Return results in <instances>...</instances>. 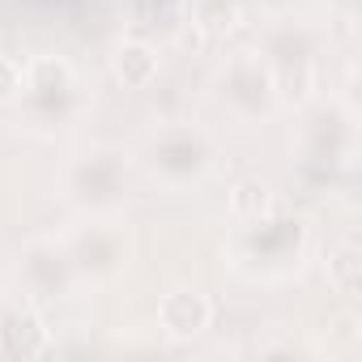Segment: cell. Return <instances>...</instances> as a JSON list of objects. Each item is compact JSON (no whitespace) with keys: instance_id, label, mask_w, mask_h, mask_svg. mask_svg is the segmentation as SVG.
<instances>
[{"instance_id":"1","label":"cell","mask_w":362,"mask_h":362,"mask_svg":"<svg viewBox=\"0 0 362 362\" xmlns=\"http://www.w3.org/2000/svg\"><path fill=\"white\" fill-rule=\"evenodd\" d=\"M209 303L201 298V294H170V298H162V307H158V320H162V328L166 332H175V337H192V332H201L205 324H209Z\"/></svg>"},{"instance_id":"4","label":"cell","mask_w":362,"mask_h":362,"mask_svg":"<svg viewBox=\"0 0 362 362\" xmlns=\"http://www.w3.org/2000/svg\"><path fill=\"white\" fill-rule=\"evenodd\" d=\"M328 281H332L341 294H354V290H358V256H354V247H341V252L328 260Z\"/></svg>"},{"instance_id":"2","label":"cell","mask_w":362,"mask_h":362,"mask_svg":"<svg viewBox=\"0 0 362 362\" xmlns=\"http://www.w3.org/2000/svg\"><path fill=\"white\" fill-rule=\"evenodd\" d=\"M0 349H5V354H39V349H47L43 320L30 315V311L5 315V320H0Z\"/></svg>"},{"instance_id":"3","label":"cell","mask_w":362,"mask_h":362,"mask_svg":"<svg viewBox=\"0 0 362 362\" xmlns=\"http://www.w3.org/2000/svg\"><path fill=\"white\" fill-rule=\"evenodd\" d=\"M119 77L128 81V86H145L149 77H153V69H158V60H153V52L145 47V43H128V47H119Z\"/></svg>"},{"instance_id":"5","label":"cell","mask_w":362,"mask_h":362,"mask_svg":"<svg viewBox=\"0 0 362 362\" xmlns=\"http://www.w3.org/2000/svg\"><path fill=\"white\" fill-rule=\"evenodd\" d=\"M26 77H30L35 90H52V86H64L69 81V69L60 60H30L26 64Z\"/></svg>"},{"instance_id":"6","label":"cell","mask_w":362,"mask_h":362,"mask_svg":"<svg viewBox=\"0 0 362 362\" xmlns=\"http://www.w3.org/2000/svg\"><path fill=\"white\" fill-rule=\"evenodd\" d=\"M230 209H235V214H260V209H264V188L239 184V188L230 192Z\"/></svg>"},{"instance_id":"7","label":"cell","mask_w":362,"mask_h":362,"mask_svg":"<svg viewBox=\"0 0 362 362\" xmlns=\"http://www.w3.org/2000/svg\"><path fill=\"white\" fill-rule=\"evenodd\" d=\"M22 69L13 64V60H0V98H13L18 90H22Z\"/></svg>"}]
</instances>
